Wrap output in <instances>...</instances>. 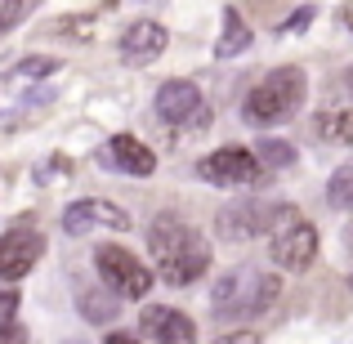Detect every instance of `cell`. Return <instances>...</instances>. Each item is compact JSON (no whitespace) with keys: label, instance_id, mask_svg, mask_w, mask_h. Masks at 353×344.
Listing matches in <instances>:
<instances>
[{"label":"cell","instance_id":"3957f363","mask_svg":"<svg viewBox=\"0 0 353 344\" xmlns=\"http://www.w3.org/2000/svg\"><path fill=\"white\" fill-rule=\"evenodd\" d=\"M304 90L309 85H304L300 68H277L246 94L241 117H246L250 125H282V121H291L295 108L304 103Z\"/></svg>","mask_w":353,"mask_h":344},{"label":"cell","instance_id":"5bb4252c","mask_svg":"<svg viewBox=\"0 0 353 344\" xmlns=\"http://www.w3.org/2000/svg\"><path fill=\"white\" fill-rule=\"evenodd\" d=\"M77 309L85 322H94V327H103V322H117V309H121V295L112 286H81L77 291Z\"/></svg>","mask_w":353,"mask_h":344},{"label":"cell","instance_id":"52a82bcc","mask_svg":"<svg viewBox=\"0 0 353 344\" xmlns=\"http://www.w3.org/2000/svg\"><path fill=\"white\" fill-rule=\"evenodd\" d=\"M130 224H134V219H130L117 201H103V197H81V201H72V206L63 210V228H68L72 237H85V232H94V228L125 232Z\"/></svg>","mask_w":353,"mask_h":344},{"label":"cell","instance_id":"e0dca14e","mask_svg":"<svg viewBox=\"0 0 353 344\" xmlns=\"http://www.w3.org/2000/svg\"><path fill=\"white\" fill-rule=\"evenodd\" d=\"M255 156L264 170H286V165H295V148L282 143V139H259L255 143Z\"/></svg>","mask_w":353,"mask_h":344},{"label":"cell","instance_id":"603a6c76","mask_svg":"<svg viewBox=\"0 0 353 344\" xmlns=\"http://www.w3.org/2000/svg\"><path fill=\"white\" fill-rule=\"evenodd\" d=\"M5 340H14V344H18V340H27V336H23L18 327H0V344H5Z\"/></svg>","mask_w":353,"mask_h":344},{"label":"cell","instance_id":"5b68a950","mask_svg":"<svg viewBox=\"0 0 353 344\" xmlns=\"http://www.w3.org/2000/svg\"><path fill=\"white\" fill-rule=\"evenodd\" d=\"M94 268L121 300H143L152 291V273L139 255H130L125 246H99L94 250Z\"/></svg>","mask_w":353,"mask_h":344},{"label":"cell","instance_id":"d4e9b609","mask_svg":"<svg viewBox=\"0 0 353 344\" xmlns=\"http://www.w3.org/2000/svg\"><path fill=\"white\" fill-rule=\"evenodd\" d=\"M340 90H349V94H353V68L345 72V77H340Z\"/></svg>","mask_w":353,"mask_h":344},{"label":"cell","instance_id":"ffe728a7","mask_svg":"<svg viewBox=\"0 0 353 344\" xmlns=\"http://www.w3.org/2000/svg\"><path fill=\"white\" fill-rule=\"evenodd\" d=\"M50 72H59V59H27L18 77H50Z\"/></svg>","mask_w":353,"mask_h":344},{"label":"cell","instance_id":"8fae6325","mask_svg":"<svg viewBox=\"0 0 353 344\" xmlns=\"http://www.w3.org/2000/svg\"><path fill=\"white\" fill-rule=\"evenodd\" d=\"M139 340H157V344H192L197 327H192L188 313L165 309V304H148L139 313Z\"/></svg>","mask_w":353,"mask_h":344},{"label":"cell","instance_id":"8992f818","mask_svg":"<svg viewBox=\"0 0 353 344\" xmlns=\"http://www.w3.org/2000/svg\"><path fill=\"white\" fill-rule=\"evenodd\" d=\"M197 174L206 183H215V188H250V183L264 179V165L246 148H219V152L197 161Z\"/></svg>","mask_w":353,"mask_h":344},{"label":"cell","instance_id":"7402d4cb","mask_svg":"<svg viewBox=\"0 0 353 344\" xmlns=\"http://www.w3.org/2000/svg\"><path fill=\"white\" fill-rule=\"evenodd\" d=\"M18 309V291H0V322H9Z\"/></svg>","mask_w":353,"mask_h":344},{"label":"cell","instance_id":"9c48e42d","mask_svg":"<svg viewBox=\"0 0 353 344\" xmlns=\"http://www.w3.org/2000/svg\"><path fill=\"white\" fill-rule=\"evenodd\" d=\"M273 215H277L273 201H233V206L219 210L215 224H219V237H228V241H250V237H259V232L273 228Z\"/></svg>","mask_w":353,"mask_h":344},{"label":"cell","instance_id":"ac0fdd59","mask_svg":"<svg viewBox=\"0 0 353 344\" xmlns=\"http://www.w3.org/2000/svg\"><path fill=\"white\" fill-rule=\"evenodd\" d=\"M327 201L336 210H353V161L349 165H340L336 174H331V183H327Z\"/></svg>","mask_w":353,"mask_h":344},{"label":"cell","instance_id":"277c9868","mask_svg":"<svg viewBox=\"0 0 353 344\" xmlns=\"http://www.w3.org/2000/svg\"><path fill=\"white\" fill-rule=\"evenodd\" d=\"M268 237H273L268 241V255H273V264L286 268V273H304V268L318 259V228L295 206H277Z\"/></svg>","mask_w":353,"mask_h":344},{"label":"cell","instance_id":"9a60e30c","mask_svg":"<svg viewBox=\"0 0 353 344\" xmlns=\"http://www.w3.org/2000/svg\"><path fill=\"white\" fill-rule=\"evenodd\" d=\"M313 130H318L327 143H353V103L322 108V112L313 117Z\"/></svg>","mask_w":353,"mask_h":344},{"label":"cell","instance_id":"ba28073f","mask_svg":"<svg viewBox=\"0 0 353 344\" xmlns=\"http://www.w3.org/2000/svg\"><path fill=\"white\" fill-rule=\"evenodd\" d=\"M157 117L165 125H201L206 121V103H201V90L192 81H165L157 90Z\"/></svg>","mask_w":353,"mask_h":344},{"label":"cell","instance_id":"d6986e66","mask_svg":"<svg viewBox=\"0 0 353 344\" xmlns=\"http://www.w3.org/2000/svg\"><path fill=\"white\" fill-rule=\"evenodd\" d=\"M36 9V0H0V32H9L14 23H23Z\"/></svg>","mask_w":353,"mask_h":344},{"label":"cell","instance_id":"6da1fadb","mask_svg":"<svg viewBox=\"0 0 353 344\" xmlns=\"http://www.w3.org/2000/svg\"><path fill=\"white\" fill-rule=\"evenodd\" d=\"M148 246H152V255H157V273H161V282H170V286H188V282H197V277L210 268L206 237H201L192 224L174 219V215H157L152 219V228H148Z\"/></svg>","mask_w":353,"mask_h":344},{"label":"cell","instance_id":"484cf974","mask_svg":"<svg viewBox=\"0 0 353 344\" xmlns=\"http://www.w3.org/2000/svg\"><path fill=\"white\" fill-rule=\"evenodd\" d=\"M349 286H353V273H349Z\"/></svg>","mask_w":353,"mask_h":344},{"label":"cell","instance_id":"30bf717a","mask_svg":"<svg viewBox=\"0 0 353 344\" xmlns=\"http://www.w3.org/2000/svg\"><path fill=\"white\" fill-rule=\"evenodd\" d=\"M45 250V237L32 228H9L0 232V277L5 282H18V277H27L36 268V259H41Z\"/></svg>","mask_w":353,"mask_h":344},{"label":"cell","instance_id":"44dd1931","mask_svg":"<svg viewBox=\"0 0 353 344\" xmlns=\"http://www.w3.org/2000/svg\"><path fill=\"white\" fill-rule=\"evenodd\" d=\"M309 23H313V9H295V14L282 23V32H286V36H291V32H304Z\"/></svg>","mask_w":353,"mask_h":344},{"label":"cell","instance_id":"7a4b0ae2","mask_svg":"<svg viewBox=\"0 0 353 344\" xmlns=\"http://www.w3.org/2000/svg\"><path fill=\"white\" fill-rule=\"evenodd\" d=\"M277 295H282V282L273 273H264L255 264H241V268H228L215 282L210 309H215L219 322H255L277 304Z\"/></svg>","mask_w":353,"mask_h":344},{"label":"cell","instance_id":"4fadbf2b","mask_svg":"<svg viewBox=\"0 0 353 344\" xmlns=\"http://www.w3.org/2000/svg\"><path fill=\"white\" fill-rule=\"evenodd\" d=\"M103 161H108V165H117V170H125V174H152V170H157L152 148L139 143L134 134H117V139H112V148L103 152Z\"/></svg>","mask_w":353,"mask_h":344},{"label":"cell","instance_id":"2e32d148","mask_svg":"<svg viewBox=\"0 0 353 344\" xmlns=\"http://www.w3.org/2000/svg\"><path fill=\"white\" fill-rule=\"evenodd\" d=\"M250 27H246V18L237 14V9H224V36L215 41V59H237V54H246L250 50Z\"/></svg>","mask_w":353,"mask_h":344},{"label":"cell","instance_id":"7c38bea8","mask_svg":"<svg viewBox=\"0 0 353 344\" xmlns=\"http://www.w3.org/2000/svg\"><path fill=\"white\" fill-rule=\"evenodd\" d=\"M165 27L161 23H134V27H125V36H121V59L130 63V68H148V63H157L165 54Z\"/></svg>","mask_w":353,"mask_h":344},{"label":"cell","instance_id":"cb8c5ba5","mask_svg":"<svg viewBox=\"0 0 353 344\" xmlns=\"http://www.w3.org/2000/svg\"><path fill=\"white\" fill-rule=\"evenodd\" d=\"M228 344H246V340H255V331H233V336H224Z\"/></svg>","mask_w":353,"mask_h":344}]
</instances>
